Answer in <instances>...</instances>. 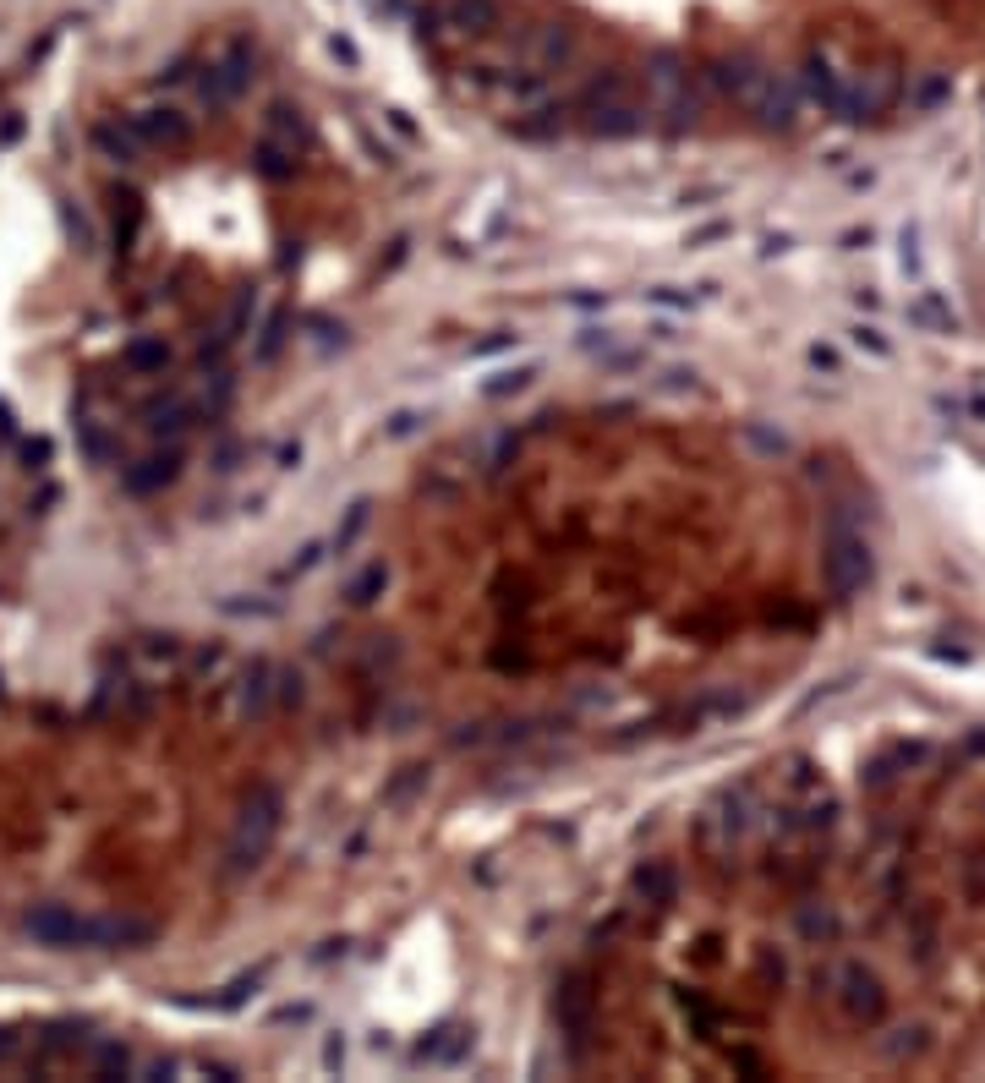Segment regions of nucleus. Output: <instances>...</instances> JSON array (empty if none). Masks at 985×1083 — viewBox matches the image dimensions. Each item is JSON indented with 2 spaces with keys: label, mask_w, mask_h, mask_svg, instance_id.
I'll list each match as a JSON object with an SVG mask.
<instances>
[{
  "label": "nucleus",
  "mask_w": 985,
  "mask_h": 1083,
  "mask_svg": "<svg viewBox=\"0 0 985 1083\" xmlns=\"http://www.w3.org/2000/svg\"><path fill=\"white\" fill-rule=\"evenodd\" d=\"M449 17H455V28H466V33H488L498 22V6L493 0H449Z\"/></svg>",
  "instance_id": "7ed1b4c3"
},
{
  "label": "nucleus",
  "mask_w": 985,
  "mask_h": 1083,
  "mask_svg": "<svg viewBox=\"0 0 985 1083\" xmlns=\"http://www.w3.org/2000/svg\"><path fill=\"white\" fill-rule=\"evenodd\" d=\"M843 1007H849L854 1018H876V1012H882V985H876V974H865V969L843 974Z\"/></svg>",
  "instance_id": "f03ea898"
},
{
  "label": "nucleus",
  "mask_w": 985,
  "mask_h": 1083,
  "mask_svg": "<svg viewBox=\"0 0 985 1083\" xmlns=\"http://www.w3.org/2000/svg\"><path fill=\"white\" fill-rule=\"evenodd\" d=\"M827 575L838 591H854L865 575H871V553H865L860 537H832V553H827Z\"/></svg>",
  "instance_id": "f257e3e1"
}]
</instances>
